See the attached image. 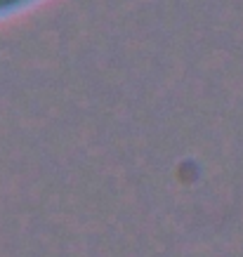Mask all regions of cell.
Wrapping results in <instances>:
<instances>
[{
    "instance_id": "1",
    "label": "cell",
    "mask_w": 243,
    "mask_h": 257,
    "mask_svg": "<svg viewBox=\"0 0 243 257\" xmlns=\"http://www.w3.org/2000/svg\"><path fill=\"white\" fill-rule=\"evenodd\" d=\"M33 0H0V15H8V12H15V10L29 5Z\"/></svg>"
}]
</instances>
